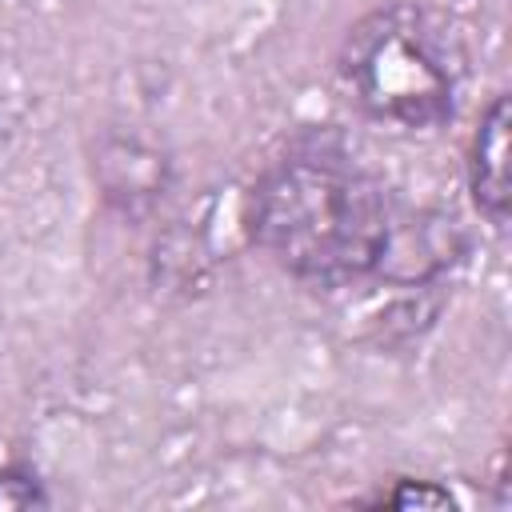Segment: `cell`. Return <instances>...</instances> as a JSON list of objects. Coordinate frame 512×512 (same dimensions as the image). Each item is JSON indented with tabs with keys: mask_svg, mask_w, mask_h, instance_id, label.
<instances>
[{
	"mask_svg": "<svg viewBox=\"0 0 512 512\" xmlns=\"http://www.w3.org/2000/svg\"><path fill=\"white\" fill-rule=\"evenodd\" d=\"M380 504L388 508H452V492L440 488V484H428V480H400L392 492L380 496Z\"/></svg>",
	"mask_w": 512,
	"mask_h": 512,
	"instance_id": "obj_6",
	"label": "cell"
},
{
	"mask_svg": "<svg viewBox=\"0 0 512 512\" xmlns=\"http://www.w3.org/2000/svg\"><path fill=\"white\" fill-rule=\"evenodd\" d=\"M508 96H496L488 112L480 116V128L472 136V160H468V188L480 208V216L496 228L508 224Z\"/></svg>",
	"mask_w": 512,
	"mask_h": 512,
	"instance_id": "obj_3",
	"label": "cell"
},
{
	"mask_svg": "<svg viewBox=\"0 0 512 512\" xmlns=\"http://www.w3.org/2000/svg\"><path fill=\"white\" fill-rule=\"evenodd\" d=\"M44 504H48V492L32 472L24 468L0 472V512H24V508H44Z\"/></svg>",
	"mask_w": 512,
	"mask_h": 512,
	"instance_id": "obj_5",
	"label": "cell"
},
{
	"mask_svg": "<svg viewBox=\"0 0 512 512\" xmlns=\"http://www.w3.org/2000/svg\"><path fill=\"white\" fill-rule=\"evenodd\" d=\"M396 204L380 176L340 148L276 160L252 188L248 232L296 280L340 288L380 268Z\"/></svg>",
	"mask_w": 512,
	"mask_h": 512,
	"instance_id": "obj_1",
	"label": "cell"
},
{
	"mask_svg": "<svg viewBox=\"0 0 512 512\" xmlns=\"http://www.w3.org/2000/svg\"><path fill=\"white\" fill-rule=\"evenodd\" d=\"M336 76L368 120L436 128L456 112L468 80V44L448 12L420 0H392L348 28Z\"/></svg>",
	"mask_w": 512,
	"mask_h": 512,
	"instance_id": "obj_2",
	"label": "cell"
},
{
	"mask_svg": "<svg viewBox=\"0 0 512 512\" xmlns=\"http://www.w3.org/2000/svg\"><path fill=\"white\" fill-rule=\"evenodd\" d=\"M100 180H104L108 196L120 204L152 200L164 188V160L156 152L140 148L136 140H120L100 156Z\"/></svg>",
	"mask_w": 512,
	"mask_h": 512,
	"instance_id": "obj_4",
	"label": "cell"
}]
</instances>
